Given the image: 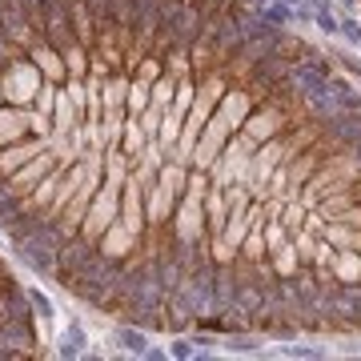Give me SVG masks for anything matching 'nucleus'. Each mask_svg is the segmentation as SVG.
<instances>
[{"mask_svg":"<svg viewBox=\"0 0 361 361\" xmlns=\"http://www.w3.org/2000/svg\"><path fill=\"white\" fill-rule=\"evenodd\" d=\"M349 161H353V169H357V177H361V141L349 149Z\"/></svg>","mask_w":361,"mask_h":361,"instance_id":"2eb2a0df","label":"nucleus"},{"mask_svg":"<svg viewBox=\"0 0 361 361\" xmlns=\"http://www.w3.org/2000/svg\"><path fill=\"white\" fill-rule=\"evenodd\" d=\"M165 357H169V349H157V345L145 349V361H165Z\"/></svg>","mask_w":361,"mask_h":361,"instance_id":"4468645a","label":"nucleus"},{"mask_svg":"<svg viewBox=\"0 0 361 361\" xmlns=\"http://www.w3.org/2000/svg\"><path fill=\"white\" fill-rule=\"evenodd\" d=\"M25 293H28V305H32V313H37L40 322H56V305H52L49 293H40L37 285H28Z\"/></svg>","mask_w":361,"mask_h":361,"instance_id":"0eeeda50","label":"nucleus"},{"mask_svg":"<svg viewBox=\"0 0 361 361\" xmlns=\"http://www.w3.org/2000/svg\"><path fill=\"white\" fill-rule=\"evenodd\" d=\"M249 109H253V97H249L245 89H233V97H221V109H217V113L225 116V121H229V129L237 133L241 125H245Z\"/></svg>","mask_w":361,"mask_h":361,"instance_id":"20e7f679","label":"nucleus"},{"mask_svg":"<svg viewBox=\"0 0 361 361\" xmlns=\"http://www.w3.org/2000/svg\"><path fill=\"white\" fill-rule=\"evenodd\" d=\"M149 85H145V80H137V85H133V92H129V109L133 113H137V109H145V104H149Z\"/></svg>","mask_w":361,"mask_h":361,"instance_id":"ddd939ff","label":"nucleus"},{"mask_svg":"<svg viewBox=\"0 0 361 361\" xmlns=\"http://www.w3.org/2000/svg\"><path fill=\"white\" fill-rule=\"evenodd\" d=\"M52 165V157H40V161H32V165L25 169V173H20V177H16V185H8V189H13L16 197H25L28 189H32V180L40 177V173H44V169Z\"/></svg>","mask_w":361,"mask_h":361,"instance_id":"6e6552de","label":"nucleus"},{"mask_svg":"<svg viewBox=\"0 0 361 361\" xmlns=\"http://www.w3.org/2000/svg\"><path fill=\"white\" fill-rule=\"evenodd\" d=\"M313 28H317L322 37H329V40L341 37V13H337V4H325V8H317V13H313Z\"/></svg>","mask_w":361,"mask_h":361,"instance_id":"39448f33","label":"nucleus"},{"mask_svg":"<svg viewBox=\"0 0 361 361\" xmlns=\"http://www.w3.org/2000/svg\"><path fill=\"white\" fill-rule=\"evenodd\" d=\"M337 40H345V49L361 52V16H341V37Z\"/></svg>","mask_w":361,"mask_h":361,"instance_id":"9b49d317","label":"nucleus"},{"mask_svg":"<svg viewBox=\"0 0 361 361\" xmlns=\"http://www.w3.org/2000/svg\"><path fill=\"white\" fill-rule=\"evenodd\" d=\"M32 153H44V145H25V149H8V153L0 157V169H8V165H20V161H28Z\"/></svg>","mask_w":361,"mask_h":361,"instance_id":"f8f14e48","label":"nucleus"},{"mask_svg":"<svg viewBox=\"0 0 361 361\" xmlns=\"http://www.w3.org/2000/svg\"><path fill=\"white\" fill-rule=\"evenodd\" d=\"M141 193H137V180H129V189H125V229L129 233H141Z\"/></svg>","mask_w":361,"mask_h":361,"instance_id":"423d86ee","label":"nucleus"},{"mask_svg":"<svg viewBox=\"0 0 361 361\" xmlns=\"http://www.w3.org/2000/svg\"><path fill=\"white\" fill-rule=\"evenodd\" d=\"M169 357L177 361H197V341L185 334H173V341H169Z\"/></svg>","mask_w":361,"mask_h":361,"instance_id":"9d476101","label":"nucleus"},{"mask_svg":"<svg viewBox=\"0 0 361 361\" xmlns=\"http://www.w3.org/2000/svg\"><path fill=\"white\" fill-rule=\"evenodd\" d=\"M113 345H121V353H133V357H145V349H149V329H137L133 322H121L113 329Z\"/></svg>","mask_w":361,"mask_h":361,"instance_id":"7ed1b4c3","label":"nucleus"},{"mask_svg":"<svg viewBox=\"0 0 361 361\" xmlns=\"http://www.w3.org/2000/svg\"><path fill=\"white\" fill-rule=\"evenodd\" d=\"M277 357H301V361H322V357H329V349H317V345H297V337H293V341H285V349H277Z\"/></svg>","mask_w":361,"mask_h":361,"instance_id":"1a4fd4ad","label":"nucleus"},{"mask_svg":"<svg viewBox=\"0 0 361 361\" xmlns=\"http://www.w3.org/2000/svg\"><path fill=\"white\" fill-rule=\"evenodd\" d=\"M245 133H253L257 141H269V137H277V133L285 129V116H281V109H257V113H249L245 116V125H241Z\"/></svg>","mask_w":361,"mask_h":361,"instance_id":"f257e3e1","label":"nucleus"},{"mask_svg":"<svg viewBox=\"0 0 361 361\" xmlns=\"http://www.w3.org/2000/svg\"><path fill=\"white\" fill-rule=\"evenodd\" d=\"M85 353H89V334H85V325L80 322L61 325V334H56V357H85Z\"/></svg>","mask_w":361,"mask_h":361,"instance_id":"f03ea898","label":"nucleus"},{"mask_svg":"<svg viewBox=\"0 0 361 361\" xmlns=\"http://www.w3.org/2000/svg\"><path fill=\"white\" fill-rule=\"evenodd\" d=\"M285 4H293V8H297V4H301V0H285Z\"/></svg>","mask_w":361,"mask_h":361,"instance_id":"dca6fc26","label":"nucleus"}]
</instances>
